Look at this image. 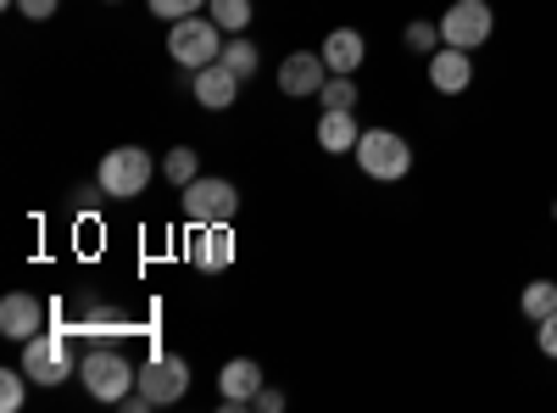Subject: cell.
Wrapping results in <instances>:
<instances>
[{
  "mask_svg": "<svg viewBox=\"0 0 557 413\" xmlns=\"http://www.w3.org/2000/svg\"><path fill=\"white\" fill-rule=\"evenodd\" d=\"M318 51H323V62H330V73H357L368 62V39L357 28H335L330 39L318 45Z\"/></svg>",
  "mask_w": 557,
  "mask_h": 413,
  "instance_id": "16",
  "label": "cell"
},
{
  "mask_svg": "<svg viewBox=\"0 0 557 413\" xmlns=\"http://www.w3.org/2000/svg\"><path fill=\"white\" fill-rule=\"evenodd\" d=\"M78 380H84V391L96 397V402H123L134 386H139V369L128 363V352L123 347H112V341H96L84 357H78Z\"/></svg>",
  "mask_w": 557,
  "mask_h": 413,
  "instance_id": "1",
  "label": "cell"
},
{
  "mask_svg": "<svg viewBox=\"0 0 557 413\" xmlns=\"http://www.w3.org/2000/svg\"><path fill=\"white\" fill-rule=\"evenodd\" d=\"M430 84L441 96H462V89L474 84V51H457V45H441L430 57Z\"/></svg>",
  "mask_w": 557,
  "mask_h": 413,
  "instance_id": "12",
  "label": "cell"
},
{
  "mask_svg": "<svg viewBox=\"0 0 557 413\" xmlns=\"http://www.w3.org/2000/svg\"><path fill=\"white\" fill-rule=\"evenodd\" d=\"M23 369L34 386H62L73 375V330L57 325V330H39L34 341H23Z\"/></svg>",
  "mask_w": 557,
  "mask_h": 413,
  "instance_id": "5",
  "label": "cell"
},
{
  "mask_svg": "<svg viewBox=\"0 0 557 413\" xmlns=\"http://www.w3.org/2000/svg\"><path fill=\"white\" fill-rule=\"evenodd\" d=\"M323 107H357V73H330V84L318 89Z\"/></svg>",
  "mask_w": 557,
  "mask_h": 413,
  "instance_id": "22",
  "label": "cell"
},
{
  "mask_svg": "<svg viewBox=\"0 0 557 413\" xmlns=\"http://www.w3.org/2000/svg\"><path fill=\"white\" fill-rule=\"evenodd\" d=\"M146 7H151V17H196L201 7H207V0H146Z\"/></svg>",
  "mask_w": 557,
  "mask_h": 413,
  "instance_id": "24",
  "label": "cell"
},
{
  "mask_svg": "<svg viewBox=\"0 0 557 413\" xmlns=\"http://www.w3.org/2000/svg\"><path fill=\"white\" fill-rule=\"evenodd\" d=\"M57 7H62V0H17V12H23L28 23H51Z\"/></svg>",
  "mask_w": 557,
  "mask_h": 413,
  "instance_id": "25",
  "label": "cell"
},
{
  "mask_svg": "<svg viewBox=\"0 0 557 413\" xmlns=\"http://www.w3.org/2000/svg\"><path fill=\"white\" fill-rule=\"evenodd\" d=\"M357 141H362L357 107H323V118H318V146L330 151V157H346V151H357Z\"/></svg>",
  "mask_w": 557,
  "mask_h": 413,
  "instance_id": "14",
  "label": "cell"
},
{
  "mask_svg": "<svg viewBox=\"0 0 557 413\" xmlns=\"http://www.w3.org/2000/svg\"><path fill=\"white\" fill-rule=\"evenodd\" d=\"M519 313L530 318V325H541L546 313H557V280H530L524 296H519Z\"/></svg>",
  "mask_w": 557,
  "mask_h": 413,
  "instance_id": "19",
  "label": "cell"
},
{
  "mask_svg": "<svg viewBox=\"0 0 557 413\" xmlns=\"http://www.w3.org/2000/svg\"><path fill=\"white\" fill-rule=\"evenodd\" d=\"M190 263L223 274L228 263H235V229H228V223H201L196 241H190Z\"/></svg>",
  "mask_w": 557,
  "mask_h": 413,
  "instance_id": "13",
  "label": "cell"
},
{
  "mask_svg": "<svg viewBox=\"0 0 557 413\" xmlns=\"http://www.w3.org/2000/svg\"><path fill=\"white\" fill-rule=\"evenodd\" d=\"M168 57L184 68V73H196V68H212L223 57V28L212 17H178L168 28Z\"/></svg>",
  "mask_w": 557,
  "mask_h": 413,
  "instance_id": "4",
  "label": "cell"
},
{
  "mask_svg": "<svg viewBox=\"0 0 557 413\" xmlns=\"http://www.w3.org/2000/svg\"><path fill=\"white\" fill-rule=\"evenodd\" d=\"M535 347H541L546 357H557V313H546L541 325H535Z\"/></svg>",
  "mask_w": 557,
  "mask_h": 413,
  "instance_id": "26",
  "label": "cell"
},
{
  "mask_svg": "<svg viewBox=\"0 0 557 413\" xmlns=\"http://www.w3.org/2000/svg\"><path fill=\"white\" fill-rule=\"evenodd\" d=\"M240 212V191H235V179H196V185H184V218H190L196 229L201 223H228V218H235Z\"/></svg>",
  "mask_w": 557,
  "mask_h": 413,
  "instance_id": "6",
  "label": "cell"
},
{
  "mask_svg": "<svg viewBox=\"0 0 557 413\" xmlns=\"http://www.w3.org/2000/svg\"><path fill=\"white\" fill-rule=\"evenodd\" d=\"M139 391L151 397V408L178 402L184 391H190V363H184L178 352H151L146 363H139Z\"/></svg>",
  "mask_w": 557,
  "mask_h": 413,
  "instance_id": "8",
  "label": "cell"
},
{
  "mask_svg": "<svg viewBox=\"0 0 557 413\" xmlns=\"http://www.w3.org/2000/svg\"><path fill=\"white\" fill-rule=\"evenodd\" d=\"M496 28L491 0H451L441 17V45H457V51H480Z\"/></svg>",
  "mask_w": 557,
  "mask_h": 413,
  "instance_id": "7",
  "label": "cell"
},
{
  "mask_svg": "<svg viewBox=\"0 0 557 413\" xmlns=\"http://www.w3.org/2000/svg\"><path fill=\"white\" fill-rule=\"evenodd\" d=\"M162 179H168V185H196V179H201V157L190 151V146H173L168 157H162Z\"/></svg>",
  "mask_w": 557,
  "mask_h": 413,
  "instance_id": "18",
  "label": "cell"
},
{
  "mask_svg": "<svg viewBox=\"0 0 557 413\" xmlns=\"http://www.w3.org/2000/svg\"><path fill=\"white\" fill-rule=\"evenodd\" d=\"M23 397H28V369H0V408L17 413Z\"/></svg>",
  "mask_w": 557,
  "mask_h": 413,
  "instance_id": "23",
  "label": "cell"
},
{
  "mask_svg": "<svg viewBox=\"0 0 557 413\" xmlns=\"http://www.w3.org/2000/svg\"><path fill=\"white\" fill-rule=\"evenodd\" d=\"M552 223H557V196H552Z\"/></svg>",
  "mask_w": 557,
  "mask_h": 413,
  "instance_id": "28",
  "label": "cell"
},
{
  "mask_svg": "<svg viewBox=\"0 0 557 413\" xmlns=\"http://www.w3.org/2000/svg\"><path fill=\"white\" fill-rule=\"evenodd\" d=\"M228 73H240V78H251L257 73V62H262V51H257V39H246V34H228L223 39V57H218Z\"/></svg>",
  "mask_w": 557,
  "mask_h": 413,
  "instance_id": "17",
  "label": "cell"
},
{
  "mask_svg": "<svg viewBox=\"0 0 557 413\" xmlns=\"http://www.w3.org/2000/svg\"><path fill=\"white\" fill-rule=\"evenodd\" d=\"M357 168L368 179H380V185H396V179L412 173V146H407V134L396 129H362V141H357Z\"/></svg>",
  "mask_w": 557,
  "mask_h": 413,
  "instance_id": "3",
  "label": "cell"
},
{
  "mask_svg": "<svg viewBox=\"0 0 557 413\" xmlns=\"http://www.w3.org/2000/svg\"><path fill=\"white\" fill-rule=\"evenodd\" d=\"M157 179V162L146 146H117L101 157L96 168V185L107 191V202H134V196H146V185Z\"/></svg>",
  "mask_w": 557,
  "mask_h": 413,
  "instance_id": "2",
  "label": "cell"
},
{
  "mask_svg": "<svg viewBox=\"0 0 557 413\" xmlns=\"http://www.w3.org/2000/svg\"><path fill=\"white\" fill-rule=\"evenodd\" d=\"M330 84V62H323V51H290L285 62H278V89H285L290 101H318V89Z\"/></svg>",
  "mask_w": 557,
  "mask_h": 413,
  "instance_id": "9",
  "label": "cell"
},
{
  "mask_svg": "<svg viewBox=\"0 0 557 413\" xmlns=\"http://www.w3.org/2000/svg\"><path fill=\"white\" fill-rule=\"evenodd\" d=\"M0 330H7L12 341H34L39 330H51V307H45L39 296H28V291H12L7 302H0Z\"/></svg>",
  "mask_w": 557,
  "mask_h": 413,
  "instance_id": "10",
  "label": "cell"
},
{
  "mask_svg": "<svg viewBox=\"0 0 557 413\" xmlns=\"http://www.w3.org/2000/svg\"><path fill=\"white\" fill-rule=\"evenodd\" d=\"M240 73H228L223 62H212V68H196L190 73V96L207 107V112H228V107H235L240 101Z\"/></svg>",
  "mask_w": 557,
  "mask_h": 413,
  "instance_id": "11",
  "label": "cell"
},
{
  "mask_svg": "<svg viewBox=\"0 0 557 413\" xmlns=\"http://www.w3.org/2000/svg\"><path fill=\"white\" fill-rule=\"evenodd\" d=\"M401 45H407L412 57H435L441 51V23H407Z\"/></svg>",
  "mask_w": 557,
  "mask_h": 413,
  "instance_id": "21",
  "label": "cell"
},
{
  "mask_svg": "<svg viewBox=\"0 0 557 413\" xmlns=\"http://www.w3.org/2000/svg\"><path fill=\"white\" fill-rule=\"evenodd\" d=\"M251 408H257V413H278V408H285V391H273V386H262V391L251 397Z\"/></svg>",
  "mask_w": 557,
  "mask_h": 413,
  "instance_id": "27",
  "label": "cell"
},
{
  "mask_svg": "<svg viewBox=\"0 0 557 413\" xmlns=\"http://www.w3.org/2000/svg\"><path fill=\"white\" fill-rule=\"evenodd\" d=\"M212 23L223 34H246L251 28V0H212Z\"/></svg>",
  "mask_w": 557,
  "mask_h": 413,
  "instance_id": "20",
  "label": "cell"
},
{
  "mask_svg": "<svg viewBox=\"0 0 557 413\" xmlns=\"http://www.w3.org/2000/svg\"><path fill=\"white\" fill-rule=\"evenodd\" d=\"M262 386H268V380H262V363H257V357H228L223 375H218L223 402H240V408H251V397H257Z\"/></svg>",
  "mask_w": 557,
  "mask_h": 413,
  "instance_id": "15",
  "label": "cell"
}]
</instances>
